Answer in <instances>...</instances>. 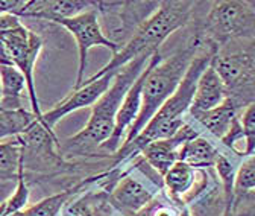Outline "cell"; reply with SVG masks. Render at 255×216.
<instances>
[{"label": "cell", "mask_w": 255, "mask_h": 216, "mask_svg": "<svg viewBox=\"0 0 255 216\" xmlns=\"http://www.w3.org/2000/svg\"><path fill=\"white\" fill-rule=\"evenodd\" d=\"M233 216H255V197L237 201L233 207Z\"/></svg>", "instance_id": "cb8c5ba5"}, {"label": "cell", "mask_w": 255, "mask_h": 216, "mask_svg": "<svg viewBox=\"0 0 255 216\" xmlns=\"http://www.w3.org/2000/svg\"><path fill=\"white\" fill-rule=\"evenodd\" d=\"M240 122L243 127L245 139L255 133V104H251L240 111Z\"/></svg>", "instance_id": "603a6c76"}, {"label": "cell", "mask_w": 255, "mask_h": 216, "mask_svg": "<svg viewBox=\"0 0 255 216\" xmlns=\"http://www.w3.org/2000/svg\"><path fill=\"white\" fill-rule=\"evenodd\" d=\"M152 56H141L132 63L122 67L114 76L110 88L102 95V98L91 107V116L87 125L75 136L67 137L59 143V151L64 159L72 157H91L96 156V151L113 136L116 128V116L122 105L125 95L134 81L147 67Z\"/></svg>", "instance_id": "6da1fadb"}, {"label": "cell", "mask_w": 255, "mask_h": 216, "mask_svg": "<svg viewBox=\"0 0 255 216\" xmlns=\"http://www.w3.org/2000/svg\"><path fill=\"white\" fill-rule=\"evenodd\" d=\"M196 3L187 0H167L159 2L158 8L134 30L120 50L111 56L108 63L84 82H91L107 73H116L122 67L141 56H153L163 43L178 29L185 27L193 18Z\"/></svg>", "instance_id": "7a4b0ae2"}, {"label": "cell", "mask_w": 255, "mask_h": 216, "mask_svg": "<svg viewBox=\"0 0 255 216\" xmlns=\"http://www.w3.org/2000/svg\"><path fill=\"white\" fill-rule=\"evenodd\" d=\"M205 46L207 43L196 32H193L184 46L176 49L169 56H163L161 52H156L152 56L143 84L140 114L128 131L123 145L137 137L150 122L153 114L175 93L191 61Z\"/></svg>", "instance_id": "3957f363"}, {"label": "cell", "mask_w": 255, "mask_h": 216, "mask_svg": "<svg viewBox=\"0 0 255 216\" xmlns=\"http://www.w3.org/2000/svg\"><path fill=\"white\" fill-rule=\"evenodd\" d=\"M128 163H129L128 168L117 166L122 169V174L110 191L111 204L119 213V216L137 215L144 207H147L153 201V198L163 191L149 180L143 181L141 178L146 175H143L131 162Z\"/></svg>", "instance_id": "9c48e42d"}, {"label": "cell", "mask_w": 255, "mask_h": 216, "mask_svg": "<svg viewBox=\"0 0 255 216\" xmlns=\"http://www.w3.org/2000/svg\"><path fill=\"white\" fill-rule=\"evenodd\" d=\"M67 216H116L119 215L111 204L110 192L105 189H91L73 197L66 206Z\"/></svg>", "instance_id": "2e32d148"}, {"label": "cell", "mask_w": 255, "mask_h": 216, "mask_svg": "<svg viewBox=\"0 0 255 216\" xmlns=\"http://www.w3.org/2000/svg\"><path fill=\"white\" fill-rule=\"evenodd\" d=\"M195 32L217 52L237 40L255 41V8L251 2L220 0L196 23Z\"/></svg>", "instance_id": "277c9868"}, {"label": "cell", "mask_w": 255, "mask_h": 216, "mask_svg": "<svg viewBox=\"0 0 255 216\" xmlns=\"http://www.w3.org/2000/svg\"><path fill=\"white\" fill-rule=\"evenodd\" d=\"M240 111L242 110L239 108V105L231 98H227L220 105L208 111L187 113L185 120L193 123L196 128H199L202 134H207L220 142L230 133L233 123L239 117Z\"/></svg>", "instance_id": "4fadbf2b"}, {"label": "cell", "mask_w": 255, "mask_h": 216, "mask_svg": "<svg viewBox=\"0 0 255 216\" xmlns=\"http://www.w3.org/2000/svg\"><path fill=\"white\" fill-rule=\"evenodd\" d=\"M96 5L98 2H91V0H26L18 17L56 23L93 9Z\"/></svg>", "instance_id": "7c38bea8"}, {"label": "cell", "mask_w": 255, "mask_h": 216, "mask_svg": "<svg viewBox=\"0 0 255 216\" xmlns=\"http://www.w3.org/2000/svg\"><path fill=\"white\" fill-rule=\"evenodd\" d=\"M227 98H228L227 88L223 85V81L219 76L213 61H211L210 66L201 73V76L196 82L195 96H193V101H191L188 113L208 111V110L220 105Z\"/></svg>", "instance_id": "5bb4252c"}, {"label": "cell", "mask_w": 255, "mask_h": 216, "mask_svg": "<svg viewBox=\"0 0 255 216\" xmlns=\"http://www.w3.org/2000/svg\"><path fill=\"white\" fill-rule=\"evenodd\" d=\"M21 148V169L24 174L53 177L76 169L72 160L64 159L55 133L47 131L38 120L17 137Z\"/></svg>", "instance_id": "8992f818"}, {"label": "cell", "mask_w": 255, "mask_h": 216, "mask_svg": "<svg viewBox=\"0 0 255 216\" xmlns=\"http://www.w3.org/2000/svg\"><path fill=\"white\" fill-rule=\"evenodd\" d=\"M219 154V140L201 134L185 142L178 152V162H184L193 169H211L214 168Z\"/></svg>", "instance_id": "9a60e30c"}, {"label": "cell", "mask_w": 255, "mask_h": 216, "mask_svg": "<svg viewBox=\"0 0 255 216\" xmlns=\"http://www.w3.org/2000/svg\"><path fill=\"white\" fill-rule=\"evenodd\" d=\"M84 186L81 181V183L75 184L73 188L53 194L50 197H46L41 201H38L37 204L29 206L24 210H21L12 216H61V212L66 209V206L69 204V201L73 197H76L79 194V191Z\"/></svg>", "instance_id": "d6986e66"}, {"label": "cell", "mask_w": 255, "mask_h": 216, "mask_svg": "<svg viewBox=\"0 0 255 216\" xmlns=\"http://www.w3.org/2000/svg\"><path fill=\"white\" fill-rule=\"evenodd\" d=\"M251 5H252V6L255 8V0H252V2H251Z\"/></svg>", "instance_id": "83f0119b"}, {"label": "cell", "mask_w": 255, "mask_h": 216, "mask_svg": "<svg viewBox=\"0 0 255 216\" xmlns=\"http://www.w3.org/2000/svg\"><path fill=\"white\" fill-rule=\"evenodd\" d=\"M134 216H147V212H146V207L141 210V212H138L137 215H134Z\"/></svg>", "instance_id": "4316f807"}, {"label": "cell", "mask_w": 255, "mask_h": 216, "mask_svg": "<svg viewBox=\"0 0 255 216\" xmlns=\"http://www.w3.org/2000/svg\"><path fill=\"white\" fill-rule=\"evenodd\" d=\"M56 24L66 27L72 37L76 41L78 50H79V67H78V76L73 84V90L79 88L85 81V70H87V58L88 52L93 47H107L111 50L113 55H116L120 50V46L111 41L110 37L105 35L102 24H101V15L96 11V8L88 9L79 15H75L72 18H64L56 21Z\"/></svg>", "instance_id": "ba28073f"}, {"label": "cell", "mask_w": 255, "mask_h": 216, "mask_svg": "<svg viewBox=\"0 0 255 216\" xmlns=\"http://www.w3.org/2000/svg\"><path fill=\"white\" fill-rule=\"evenodd\" d=\"M198 180V169H193L184 162H176L163 177L166 195L181 204L182 200L193 191Z\"/></svg>", "instance_id": "ac0fdd59"}, {"label": "cell", "mask_w": 255, "mask_h": 216, "mask_svg": "<svg viewBox=\"0 0 255 216\" xmlns=\"http://www.w3.org/2000/svg\"><path fill=\"white\" fill-rule=\"evenodd\" d=\"M35 120V114L24 108L15 111H0V140L24 134Z\"/></svg>", "instance_id": "ffe728a7"}, {"label": "cell", "mask_w": 255, "mask_h": 216, "mask_svg": "<svg viewBox=\"0 0 255 216\" xmlns=\"http://www.w3.org/2000/svg\"><path fill=\"white\" fill-rule=\"evenodd\" d=\"M21 171V148L17 137L0 142V183L17 181Z\"/></svg>", "instance_id": "44dd1931"}, {"label": "cell", "mask_w": 255, "mask_h": 216, "mask_svg": "<svg viewBox=\"0 0 255 216\" xmlns=\"http://www.w3.org/2000/svg\"><path fill=\"white\" fill-rule=\"evenodd\" d=\"M43 44L41 37L24 24L0 34V64L14 66L21 72L26 81L32 113L35 114L38 122L41 120L43 111L37 96L34 73Z\"/></svg>", "instance_id": "5b68a950"}, {"label": "cell", "mask_w": 255, "mask_h": 216, "mask_svg": "<svg viewBox=\"0 0 255 216\" xmlns=\"http://www.w3.org/2000/svg\"><path fill=\"white\" fill-rule=\"evenodd\" d=\"M202 133L199 131V128H196L193 123L185 120V123L182 125V128L169 139H161V140H155L150 142L149 145H146L140 156L144 159V162L153 169L156 171L161 177L166 175V172L178 162V152L179 148L198 136H201Z\"/></svg>", "instance_id": "8fae6325"}, {"label": "cell", "mask_w": 255, "mask_h": 216, "mask_svg": "<svg viewBox=\"0 0 255 216\" xmlns=\"http://www.w3.org/2000/svg\"><path fill=\"white\" fill-rule=\"evenodd\" d=\"M27 87L21 72L8 64H0V111L21 110Z\"/></svg>", "instance_id": "e0dca14e"}, {"label": "cell", "mask_w": 255, "mask_h": 216, "mask_svg": "<svg viewBox=\"0 0 255 216\" xmlns=\"http://www.w3.org/2000/svg\"><path fill=\"white\" fill-rule=\"evenodd\" d=\"M24 3H26V0H0V14L11 12V14L18 15Z\"/></svg>", "instance_id": "484cf974"}, {"label": "cell", "mask_w": 255, "mask_h": 216, "mask_svg": "<svg viewBox=\"0 0 255 216\" xmlns=\"http://www.w3.org/2000/svg\"><path fill=\"white\" fill-rule=\"evenodd\" d=\"M213 64L231 98L240 110L255 104V41L242 50H220Z\"/></svg>", "instance_id": "52a82bcc"}, {"label": "cell", "mask_w": 255, "mask_h": 216, "mask_svg": "<svg viewBox=\"0 0 255 216\" xmlns=\"http://www.w3.org/2000/svg\"><path fill=\"white\" fill-rule=\"evenodd\" d=\"M116 75H117V72L116 73H107V75L98 78L96 81L84 82L79 88L72 90L66 98L61 99L59 102H56L49 111L43 113L40 123L47 131L53 133V128H55L56 123L61 119L66 117L67 114L78 111L81 108L93 107L96 102H98L102 98V95L110 88Z\"/></svg>", "instance_id": "30bf717a"}, {"label": "cell", "mask_w": 255, "mask_h": 216, "mask_svg": "<svg viewBox=\"0 0 255 216\" xmlns=\"http://www.w3.org/2000/svg\"><path fill=\"white\" fill-rule=\"evenodd\" d=\"M21 18L15 14L11 12H3L0 14V34L8 32V30H12L18 26H21Z\"/></svg>", "instance_id": "d4e9b609"}, {"label": "cell", "mask_w": 255, "mask_h": 216, "mask_svg": "<svg viewBox=\"0 0 255 216\" xmlns=\"http://www.w3.org/2000/svg\"><path fill=\"white\" fill-rule=\"evenodd\" d=\"M251 197H255V152L248 156L239 166L234 183V204Z\"/></svg>", "instance_id": "7402d4cb"}]
</instances>
